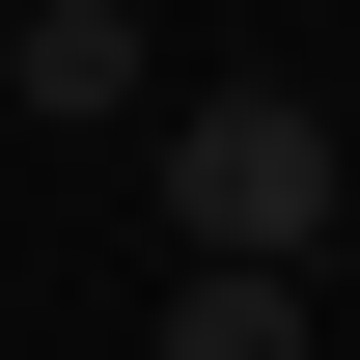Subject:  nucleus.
I'll list each match as a JSON object with an SVG mask.
<instances>
[{
    "instance_id": "f03ea898",
    "label": "nucleus",
    "mask_w": 360,
    "mask_h": 360,
    "mask_svg": "<svg viewBox=\"0 0 360 360\" xmlns=\"http://www.w3.org/2000/svg\"><path fill=\"white\" fill-rule=\"evenodd\" d=\"M0 111H56V139L167 111V28H139V0H28V28H0Z\"/></svg>"
},
{
    "instance_id": "f257e3e1",
    "label": "nucleus",
    "mask_w": 360,
    "mask_h": 360,
    "mask_svg": "<svg viewBox=\"0 0 360 360\" xmlns=\"http://www.w3.org/2000/svg\"><path fill=\"white\" fill-rule=\"evenodd\" d=\"M167 222H194V277H305L333 250V111L305 84H167Z\"/></svg>"
},
{
    "instance_id": "7ed1b4c3",
    "label": "nucleus",
    "mask_w": 360,
    "mask_h": 360,
    "mask_svg": "<svg viewBox=\"0 0 360 360\" xmlns=\"http://www.w3.org/2000/svg\"><path fill=\"white\" fill-rule=\"evenodd\" d=\"M139 360H305V277H194V305L139 333Z\"/></svg>"
}]
</instances>
